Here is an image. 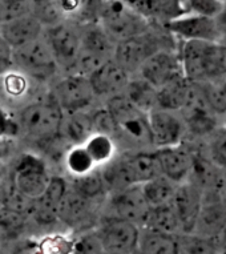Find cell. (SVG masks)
<instances>
[{
    "label": "cell",
    "instance_id": "1",
    "mask_svg": "<svg viewBox=\"0 0 226 254\" xmlns=\"http://www.w3.org/2000/svg\"><path fill=\"white\" fill-rule=\"evenodd\" d=\"M15 119L20 134L27 141L44 146L60 137L64 111L48 91L19 108Z\"/></svg>",
    "mask_w": 226,
    "mask_h": 254
},
{
    "label": "cell",
    "instance_id": "2",
    "mask_svg": "<svg viewBox=\"0 0 226 254\" xmlns=\"http://www.w3.org/2000/svg\"><path fill=\"white\" fill-rule=\"evenodd\" d=\"M185 77L192 83L226 76V43L186 40L180 43Z\"/></svg>",
    "mask_w": 226,
    "mask_h": 254
},
{
    "label": "cell",
    "instance_id": "3",
    "mask_svg": "<svg viewBox=\"0 0 226 254\" xmlns=\"http://www.w3.org/2000/svg\"><path fill=\"white\" fill-rule=\"evenodd\" d=\"M180 43L163 24L153 21L143 34L116 43L113 59L130 75H136L152 55L164 48H180Z\"/></svg>",
    "mask_w": 226,
    "mask_h": 254
},
{
    "label": "cell",
    "instance_id": "4",
    "mask_svg": "<svg viewBox=\"0 0 226 254\" xmlns=\"http://www.w3.org/2000/svg\"><path fill=\"white\" fill-rule=\"evenodd\" d=\"M116 120L118 128V145L124 150L153 149L149 129V116L138 108L125 95H118L104 103Z\"/></svg>",
    "mask_w": 226,
    "mask_h": 254
},
{
    "label": "cell",
    "instance_id": "5",
    "mask_svg": "<svg viewBox=\"0 0 226 254\" xmlns=\"http://www.w3.org/2000/svg\"><path fill=\"white\" fill-rule=\"evenodd\" d=\"M97 21L114 43L145 32L153 21L124 0H99Z\"/></svg>",
    "mask_w": 226,
    "mask_h": 254
},
{
    "label": "cell",
    "instance_id": "6",
    "mask_svg": "<svg viewBox=\"0 0 226 254\" xmlns=\"http://www.w3.org/2000/svg\"><path fill=\"white\" fill-rule=\"evenodd\" d=\"M13 63L16 69L24 72L42 85H50L61 75L59 64L44 36L15 48Z\"/></svg>",
    "mask_w": 226,
    "mask_h": 254
},
{
    "label": "cell",
    "instance_id": "7",
    "mask_svg": "<svg viewBox=\"0 0 226 254\" xmlns=\"http://www.w3.org/2000/svg\"><path fill=\"white\" fill-rule=\"evenodd\" d=\"M50 93L65 113L91 111L100 103L89 76L61 73L50 84Z\"/></svg>",
    "mask_w": 226,
    "mask_h": 254
},
{
    "label": "cell",
    "instance_id": "8",
    "mask_svg": "<svg viewBox=\"0 0 226 254\" xmlns=\"http://www.w3.org/2000/svg\"><path fill=\"white\" fill-rule=\"evenodd\" d=\"M81 52L76 63L75 72L89 76L100 67L103 63L113 58L116 43L107 34L99 21L81 24Z\"/></svg>",
    "mask_w": 226,
    "mask_h": 254
},
{
    "label": "cell",
    "instance_id": "9",
    "mask_svg": "<svg viewBox=\"0 0 226 254\" xmlns=\"http://www.w3.org/2000/svg\"><path fill=\"white\" fill-rule=\"evenodd\" d=\"M180 112L188 128V138H192V141L196 142L204 141L220 125L225 123V120L212 109L200 84L197 83H192L190 85L188 99Z\"/></svg>",
    "mask_w": 226,
    "mask_h": 254
},
{
    "label": "cell",
    "instance_id": "10",
    "mask_svg": "<svg viewBox=\"0 0 226 254\" xmlns=\"http://www.w3.org/2000/svg\"><path fill=\"white\" fill-rule=\"evenodd\" d=\"M8 176L21 193L36 200L48 187L52 173L46 158L34 152H23L13 161Z\"/></svg>",
    "mask_w": 226,
    "mask_h": 254
},
{
    "label": "cell",
    "instance_id": "11",
    "mask_svg": "<svg viewBox=\"0 0 226 254\" xmlns=\"http://www.w3.org/2000/svg\"><path fill=\"white\" fill-rule=\"evenodd\" d=\"M43 36L50 44L61 73H73L83 46L79 24L64 20L44 28Z\"/></svg>",
    "mask_w": 226,
    "mask_h": 254
},
{
    "label": "cell",
    "instance_id": "12",
    "mask_svg": "<svg viewBox=\"0 0 226 254\" xmlns=\"http://www.w3.org/2000/svg\"><path fill=\"white\" fill-rule=\"evenodd\" d=\"M96 228L100 234L104 253H138L141 234L140 225L120 217L101 214Z\"/></svg>",
    "mask_w": 226,
    "mask_h": 254
},
{
    "label": "cell",
    "instance_id": "13",
    "mask_svg": "<svg viewBox=\"0 0 226 254\" xmlns=\"http://www.w3.org/2000/svg\"><path fill=\"white\" fill-rule=\"evenodd\" d=\"M103 208L107 212H101L100 214L120 217L143 226L152 206L144 196L143 188L140 184L109 193L103 204Z\"/></svg>",
    "mask_w": 226,
    "mask_h": 254
},
{
    "label": "cell",
    "instance_id": "14",
    "mask_svg": "<svg viewBox=\"0 0 226 254\" xmlns=\"http://www.w3.org/2000/svg\"><path fill=\"white\" fill-rule=\"evenodd\" d=\"M148 116L153 149L178 145L188 140V128L180 111L155 108Z\"/></svg>",
    "mask_w": 226,
    "mask_h": 254
},
{
    "label": "cell",
    "instance_id": "15",
    "mask_svg": "<svg viewBox=\"0 0 226 254\" xmlns=\"http://www.w3.org/2000/svg\"><path fill=\"white\" fill-rule=\"evenodd\" d=\"M103 204L104 201L91 200L76 192L69 185L60 205V224L77 230L97 225V221L100 218L97 214H100Z\"/></svg>",
    "mask_w": 226,
    "mask_h": 254
},
{
    "label": "cell",
    "instance_id": "16",
    "mask_svg": "<svg viewBox=\"0 0 226 254\" xmlns=\"http://www.w3.org/2000/svg\"><path fill=\"white\" fill-rule=\"evenodd\" d=\"M226 226V193L224 187L204 189L202 205L192 233L220 240Z\"/></svg>",
    "mask_w": 226,
    "mask_h": 254
},
{
    "label": "cell",
    "instance_id": "17",
    "mask_svg": "<svg viewBox=\"0 0 226 254\" xmlns=\"http://www.w3.org/2000/svg\"><path fill=\"white\" fill-rule=\"evenodd\" d=\"M163 25L168 32H170L180 42H186V40L220 42V35L214 17L200 15L192 11L182 13Z\"/></svg>",
    "mask_w": 226,
    "mask_h": 254
},
{
    "label": "cell",
    "instance_id": "18",
    "mask_svg": "<svg viewBox=\"0 0 226 254\" xmlns=\"http://www.w3.org/2000/svg\"><path fill=\"white\" fill-rule=\"evenodd\" d=\"M69 188V180L60 175H52L48 187L42 196L35 200L31 221L42 228L60 224L59 210L61 201Z\"/></svg>",
    "mask_w": 226,
    "mask_h": 254
},
{
    "label": "cell",
    "instance_id": "19",
    "mask_svg": "<svg viewBox=\"0 0 226 254\" xmlns=\"http://www.w3.org/2000/svg\"><path fill=\"white\" fill-rule=\"evenodd\" d=\"M136 75L143 76L155 87L161 88L184 75L180 48H164L153 54Z\"/></svg>",
    "mask_w": 226,
    "mask_h": 254
},
{
    "label": "cell",
    "instance_id": "20",
    "mask_svg": "<svg viewBox=\"0 0 226 254\" xmlns=\"http://www.w3.org/2000/svg\"><path fill=\"white\" fill-rule=\"evenodd\" d=\"M155 152L161 175L172 180L177 185L190 180L194 167V148L188 140L178 145L159 148Z\"/></svg>",
    "mask_w": 226,
    "mask_h": 254
},
{
    "label": "cell",
    "instance_id": "21",
    "mask_svg": "<svg viewBox=\"0 0 226 254\" xmlns=\"http://www.w3.org/2000/svg\"><path fill=\"white\" fill-rule=\"evenodd\" d=\"M130 75L114 59L103 63L96 71L89 75L93 91L100 103H105L112 97L124 95L129 83Z\"/></svg>",
    "mask_w": 226,
    "mask_h": 254
},
{
    "label": "cell",
    "instance_id": "22",
    "mask_svg": "<svg viewBox=\"0 0 226 254\" xmlns=\"http://www.w3.org/2000/svg\"><path fill=\"white\" fill-rule=\"evenodd\" d=\"M204 198V188L193 180L177 185L172 205L180 218L182 233H192Z\"/></svg>",
    "mask_w": 226,
    "mask_h": 254
},
{
    "label": "cell",
    "instance_id": "23",
    "mask_svg": "<svg viewBox=\"0 0 226 254\" xmlns=\"http://www.w3.org/2000/svg\"><path fill=\"white\" fill-rule=\"evenodd\" d=\"M39 87H42V84L16 68L0 76V97L7 104L17 108L38 97Z\"/></svg>",
    "mask_w": 226,
    "mask_h": 254
},
{
    "label": "cell",
    "instance_id": "24",
    "mask_svg": "<svg viewBox=\"0 0 226 254\" xmlns=\"http://www.w3.org/2000/svg\"><path fill=\"white\" fill-rule=\"evenodd\" d=\"M0 35L12 46V48L28 44L44 35V25L31 13L0 25Z\"/></svg>",
    "mask_w": 226,
    "mask_h": 254
},
{
    "label": "cell",
    "instance_id": "25",
    "mask_svg": "<svg viewBox=\"0 0 226 254\" xmlns=\"http://www.w3.org/2000/svg\"><path fill=\"white\" fill-rule=\"evenodd\" d=\"M93 132H95V129H93L91 111H80V112L69 113L64 112L60 137L68 146L84 144Z\"/></svg>",
    "mask_w": 226,
    "mask_h": 254
},
{
    "label": "cell",
    "instance_id": "26",
    "mask_svg": "<svg viewBox=\"0 0 226 254\" xmlns=\"http://www.w3.org/2000/svg\"><path fill=\"white\" fill-rule=\"evenodd\" d=\"M176 234L164 233L160 230L141 228L138 253L144 254H178Z\"/></svg>",
    "mask_w": 226,
    "mask_h": 254
},
{
    "label": "cell",
    "instance_id": "27",
    "mask_svg": "<svg viewBox=\"0 0 226 254\" xmlns=\"http://www.w3.org/2000/svg\"><path fill=\"white\" fill-rule=\"evenodd\" d=\"M134 105L141 108L147 113L157 108V95L159 88L149 83L140 75H132L128 87L124 93Z\"/></svg>",
    "mask_w": 226,
    "mask_h": 254
},
{
    "label": "cell",
    "instance_id": "28",
    "mask_svg": "<svg viewBox=\"0 0 226 254\" xmlns=\"http://www.w3.org/2000/svg\"><path fill=\"white\" fill-rule=\"evenodd\" d=\"M141 228H149V229L160 230L164 233L176 234V236L182 233L180 218L177 216L172 202L160 206H152Z\"/></svg>",
    "mask_w": 226,
    "mask_h": 254
},
{
    "label": "cell",
    "instance_id": "29",
    "mask_svg": "<svg viewBox=\"0 0 226 254\" xmlns=\"http://www.w3.org/2000/svg\"><path fill=\"white\" fill-rule=\"evenodd\" d=\"M84 146L87 148L97 168L108 164L120 153V145L116 138L100 132H93L84 142Z\"/></svg>",
    "mask_w": 226,
    "mask_h": 254
},
{
    "label": "cell",
    "instance_id": "30",
    "mask_svg": "<svg viewBox=\"0 0 226 254\" xmlns=\"http://www.w3.org/2000/svg\"><path fill=\"white\" fill-rule=\"evenodd\" d=\"M190 85L192 81H189L185 76H181L178 79L168 83L167 85L159 88L157 108L181 111L188 99Z\"/></svg>",
    "mask_w": 226,
    "mask_h": 254
},
{
    "label": "cell",
    "instance_id": "31",
    "mask_svg": "<svg viewBox=\"0 0 226 254\" xmlns=\"http://www.w3.org/2000/svg\"><path fill=\"white\" fill-rule=\"evenodd\" d=\"M31 216L12 209L0 206V233L4 237L5 245L21 240L28 229Z\"/></svg>",
    "mask_w": 226,
    "mask_h": 254
},
{
    "label": "cell",
    "instance_id": "32",
    "mask_svg": "<svg viewBox=\"0 0 226 254\" xmlns=\"http://www.w3.org/2000/svg\"><path fill=\"white\" fill-rule=\"evenodd\" d=\"M68 180H69V185L75 189L76 192L88 197L91 200L105 201V198L108 196V190L105 187L100 168H96V169L85 173V175L69 177Z\"/></svg>",
    "mask_w": 226,
    "mask_h": 254
},
{
    "label": "cell",
    "instance_id": "33",
    "mask_svg": "<svg viewBox=\"0 0 226 254\" xmlns=\"http://www.w3.org/2000/svg\"><path fill=\"white\" fill-rule=\"evenodd\" d=\"M144 196L151 206L170 204L176 193L177 184L164 175H159L147 183L141 184Z\"/></svg>",
    "mask_w": 226,
    "mask_h": 254
},
{
    "label": "cell",
    "instance_id": "34",
    "mask_svg": "<svg viewBox=\"0 0 226 254\" xmlns=\"http://www.w3.org/2000/svg\"><path fill=\"white\" fill-rule=\"evenodd\" d=\"M61 163L69 177L85 175L97 168L84 144L68 146L63 154Z\"/></svg>",
    "mask_w": 226,
    "mask_h": 254
},
{
    "label": "cell",
    "instance_id": "35",
    "mask_svg": "<svg viewBox=\"0 0 226 254\" xmlns=\"http://www.w3.org/2000/svg\"><path fill=\"white\" fill-rule=\"evenodd\" d=\"M178 254L222 253L220 240L208 238L196 233H181L177 237Z\"/></svg>",
    "mask_w": 226,
    "mask_h": 254
},
{
    "label": "cell",
    "instance_id": "36",
    "mask_svg": "<svg viewBox=\"0 0 226 254\" xmlns=\"http://www.w3.org/2000/svg\"><path fill=\"white\" fill-rule=\"evenodd\" d=\"M206 157L221 169L226 168V121L201 142Z\"/></svg>",
    "mask_w": 226,
    "mask_h": 254
},
{
    "label": "cell",
    "instance_id": "37",
    "mask_svg": "<svg viewBox=\"0 0 226 254\" xmlns=\"http://www.w3.org/2000/svg\"><path fill=\"white\" fill-rule=\"evenodd\" d=\"M30 13L44 25V28L65 20L60 0H30Z\"/></svg>",
    "mask_w": 226,
    "mask_h": 254
},
{
    "label": "cell",
    "instance_id": "38",
    "mask_svg": "<svg viewBox=\"0 0 226 254\" xmlns=\"http://www.w3.org/2000/svg\"><path fill=\"white\" fill-rule=\"evenodd\" d=\"M197 84H200L212 109L226 121V76Z\"/></svg>",
    "mask_w": 226,
    "mask_h": 254
},
{
    "label": "cell",
    "instance_id": "39",
    "mask_svg": "<svg viewBox=\"0 0 226 254\" xmlns=\"http://www.w3.org/2000/svg\"><path fill=\"white\" fill-rule=\"evenodd\" d=\"M72 253L80 254H100L104 253L103 242H101L100 234L97 232L96 225L87 228V229L79 230V233L73 237V246Z\"/></svg>",
    "mask_w": 226,
    "mask_h": 254
},
{
    "label": "cell",
    "instance_id": "40",
    "mask_svg": "<svg viewBox=\"0 0 226 254\" xmlns=\"http://www.w3.org/2000/svg\"><path fill=\"white\" fill-rule=\"evenodd\" d=\"M91 115H92L93 129H95V132L109 134L113 138H116V141H117V124H116V120H114V117H113V115L108 109V107L104 103H100L99 107H95V108L91 109Z\"/></svg>",
    "mask_w": 226,
    "mask_h": 254
},
{
    "label": "cell",
    "instance_id": "41",
    "mask_svg": "<svg viewBox=\"0 0 226 254\" xmlns=\"http://www.w3.org/2000/svg\"><path fill=\"white\" fill-rule=\"evenodd\" d=\"M30 13V0H0V25Z\"/></svg>",
    "mask_w": 226,
    "mask_h": 254
},
{
    "label": "cell",
    "instance_id": "42",
    "mask_svg": "<svg viewBox=\"0 0 226 254\" xmlns=\"http://www.w3.org/2000/svg\"><path fill=\"white\" fill-rule=\"evenodd\" d=\"M38 249L44 253H72L73 238H67L63 234H52L38 242Z\"/></svg>",
    "mask_w": 226,
    "mask_h": 254
},
{
    "label": "cell",
    "instance_id": "43",
    "mask_svg": "<svg viewBox=\"0 0 226 254\" xmlns=\"http://www.w3.org/2000/svg\"><path fill=\"white\" fill-rule=\"evenodd\" d=\"M188 5L192 12L216 17L225 8L226 3L224 0H188Z\"/></svg>",
    "mask_w": 226,
    "mask_h": 254
},
{
    "label": "cell",
    "instance_id": "44",
    "mask_svg": "<svg viewBox=\"0 0 226 254\" xmlns=\"http://www.w3.org/2000/svg\"><path fill=\"white\" fill-rule=\"evenodd\" d=\"M15 68L13 63V48L1 35H0V76Z\"/></svg>",
    "mask_w": 226,
    "mask_h": 254
},
{
    "label": "cell",
    "instance_id": "45",
    "mask_svg": "<svg viewBox=\"0 0 226 254\" xmlns=\"http://www.w3.org/2000/svg\"><path fill=\"white\" fill-rule=\"evenodd\" d=\"M216 25H217L218 35H220V42L226 43V5L217 16L214 17Z\"/></svg>",
    "mask_w": 226,
    "mask_h": 254
},
{
    "label": "cell",
    "instance_id": "46",
    "mask_svg": "<svg viewBox=\"0 0 226 254\" xmlns=\"http://www.w3.org/2000/svg\"><path fill=\"white\" fill-rule=\"evenodd\" d=\"M220 245H221L222 253H226V226L221 236H220Z\"/></svg>",
    "mask_w": 226,
    "mask_h": 254
},
{
    "label": "cell",
    "instance_id": "47",
    "mask_svg": "<svg viewBox=\"0 0 226 254\" xmlns=\"http://www.w3.org/2000/svg\"><path fill=\"white\" fill-rule=\"evenodd\" d=\"M222 185H224V190L226 193V168L222 169Z\"/></svg>",
    "mask_w": 226,
    "mask_h": 254
},
{
    "label": "cell",
    "instance_id": "48",
    "mask_svg": "<svg viewBox=\"0 0 226 254\" xmlns=\"http://www.w3.org/2000/svg\"><path fill=\"white\" fill-rule=\"evenodd\" d=\"M5 246V241H4V237L1 236V233H0V252H3V249H4Z\"/></svg>",
    "mask_w": 226,
    "mask_h": 254
}]
</instances>
